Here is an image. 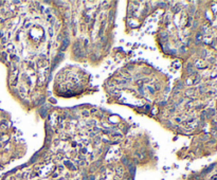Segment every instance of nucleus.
<instances>
[{
	"label": "nucleus",
	"mask_w": 217,
	"mask_h": 180,
	"mask_svg": "<svg viewBox=\"0 0 217 180\" xmlns=\"http://www.w3.org/2000/svg\"><path fill=\"white\" fill-rule=\"evenodd\" d=\"M85 79L83 72L76 69H65L60 72L58 77H56L55 89L58 91V94L64 97H72L81 92L84 88Z\"/></svg>",
	"instance_id": "f257e3e1"
}]
</instances>
